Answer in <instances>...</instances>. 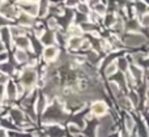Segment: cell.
Wrapping results in <instances>:
<instances>
[{
	"label": "cell",
	"instance_id": "9a60e30c",
	"mask_svg": "<svg viewBox=\"0 0 149 137\" xmlns=\"http://www.w3.org/2000/svg\"><path fill=\"white\" fill-rule=\"evenodd\" d=\"M10 31H12L13 35H17V34L22 33V30H21V29H18V28H12V29H10Z\"/></svg>",
	"mask_w": 149,
	"mask_h": 137
},
{
	"label": "cell",
	"instance_id": "ba28073f",
	"mask_svg": "<svg viewBox=\"0 0 149 137\" xmlns=\"http://www.w3.org/2000/svg\"><path fill=\"white\" fill-rule=\"evenodd\" d=\"M16 59L18 60V62H26V59H28V55H26V52L24 51H17L16 52Z\"/></svg>",
	"mask_w": 149,
	"mask_h": 137
},
{
	"label": "cell",
	"instance_id": "4fadbf2b",
	"mask_svg": "<svg viewBox=\"0 0 149 137\" xmlns=\"http://www.w3.org/2000/svg\"><path fill=\"white\" fill-rule=\"evenodd\" d=\"M126 123H127V129H128V131H131V129H132V127H134V123H132L131 118H127Z\"/></svg>",
	"mask_w": 149,
	"mask_h": 137
},
{
	"label": "cell",
	"instance_id": "ac0fdd59",
	"mask_svg": "<svg viewBox=\"0 0 149 137\" xmlns=\"http://www.w3.org/2000/svg\"><path fill=\"white\" fill-rule=\"evenodd\" d=\"M5 80H7V77H5L4 75H1V73H0V82H4Z\"/></svg>",
	"mask_w": 149,
	"mask_h": 137
},
{
	"label": "cell",
	"instance_id": "8992f818",
	"mask_svg": "<svg viewBox=\"0 0 149 137\" xmlns=\"http://www.w3.org/2000/svg\"><path fill=\"white\" fill-rule=\"evenodd\" d=\"M82 44V41L80 37H73V38L70 39V47L71 48H79Z\"/></svg>",
	"mask_w": 149,
	"mask_h": 137
},
{
	"label": "cell",
	"instance_id": "6da1fadb",
	"mask_svg": "<svg viewBox=\"0 0 149 137\" xmlns=\"http://www.w3.org/2000/svg\"><path fill=\"white\" fill-rule=\"evenodd\" d=\"M144 41H145V38L141 35H128L124 42L128 46H139V44L144 43Z\"/></svg>",
	"mask_w": 149,
	"mask_h": 137
},
{
	"label": "cell",
	"instance_id": "2e32d148",
	"mask_svg": "<svg viewBox=\"0 0 149 137\" xmlns=\"http://www.w3.org/2000/svg\"><path fill=\"white\" fill-rule=\"evenodd\" d=\"M120 102H122V106H124V107H130V102L127 101V99H120Z\"/></svg>",
	"mask_w": 149,
	"mask_h": 137
},
{
	"label": "cell",
	"instance_id": "e0dca14e",
	"mask_svg": "<svg viewBox=\"0 0 149 137\" xmlns=\"http://www.w3.org/2000/svg\"><path fill=\"white\" fill-rule=\"evenodd\" d=\"M49 25L51 26V28H55V26H56V22H55L54 20H51V21H49Z\"/></svg>",
	"mask_w": 149,
	"mask_h": 137
},
{
	"label": "cell",
	"instance_id": "8fae6325",
	"mask_svg": "<svg viewBox=\"0 0 149 137\" xmlns=\"http://www.w3.org/2000/svg\"><path fill=\"white\" fill-rule=\"evenodd\" d=\"M42 41H43V43H46V44H50L52 42V35L50 33H47L46 35L43 37V38H42Z\"/></svg>",
	"mask_w": 149,
	"mask_h": 137
},
{
	"label": "cell",
	"instance_id": "5b68a950",
	"mask_svg": "<svg viewBox=\"0 0 149 137\" xmlns=\"http://www.w3.org/2000/svg\"><path fill=\"white\" fill-rule=\"evenodd\" d=\"M56 48H54V47H47L46 50H45V59L46 60H51L52 57H55V55H56Z\"/></svg>",
	"mask_w": 149,
	"mask_h": 137
},
{
	"label": "cell",
	"instance_id": "30bf717a",
	"mask_svg": "<svg viewBox=\"0 0 149 137\" xmlns=\"http://www.w3.org/2000/svg\"><path fill=\"white\" fill-rule=\"evenodd\" d=\"M115 71H116V64H110L106 68V75L110 76V75H113V73H115Z\"/></svg>",
	"mask_w": 149,
	"mask_h": 137
},
{
	"label": "cell",
	"instance_id": "52a82bcc",
	"mask_svg": "<svg viewBox=\"0 0 149 137\" xmlns=\"http://www.w3.org/2000/svg\"><path fill=\"white\" fill-rule=\"evenodd\" d=\"M20 24H22V25H31L33 21H31V18L29 17L28 15H21L20 16Z\"/></svg>",
	"mask_w": 149,
	"mask_h": 137
},
{
	"label": "cell",
	"instance_id": "7c38bea8",
	"mask_svg": "<svg viewBox=\"0 0 149 137\" xmlns=\"http://www.w3.org/2000/svg\"><path fill=\"white\" fill-rule=\"evenodd\" d=\"M141 24H143L144 26H149V13H148V15H145V16H143Z\"/></svg>",
	"mask_w": 149,
	"mask_h": 137
},
{
	"label": "cell",
	"instance_id": "5bb4252c",
	"mask_svg": "<svg viewBox=\"0 0 149 137\" xmlns=\"http://www.w3.org/2000/svg\"><path fill=\"white\" fill-rule=\"evenodd\" d=\"M132 73H134L135 77H137V78H139L140 76H141V71L137 69V68H132Z\"/></svg>",
	"mask_w": 149,
	"mask_h": 137
},
{
	"label": "cell",
	"instance_id": "277c9868",
	"mask_svg": "<svg viewBox=\"0 0 149 137\" xmlns=\"http://www.w3.org/2000/svg\"><path fill=\"white\" fill-rule=\"evenodd\" d=\"M0 12L3 13V15H5L7 17H13L16 13V10L13 9L12 7H10L9 4H7V3H4V4H1V8H0Z\"/></svg>",
	"mask_w": 149,
	"mask_h": 137
},
{
	"label": "cell",
	"instance_id": "9c48e42d",
	"mask_svg": "<svg viewBox=\"0 0 149 137\" xmlns=\"http://www.w3.org/2000/svg\"><path fill=\"white\" fill-rule=\"evenodd\" d=\"M17 46H20V47H28L29 46V41L26 38H17Z\"/></svg>",
	"mask_w": 149,
	"mask_h": 137
},
{
	"label": "cell",
	"instance_id": "7a4b0ae2",
	"mask_svg": "<svg viewBox=\"0 0 149 137\" xmlns=\"http://www.w3.org/2000/svg\"><path fill=\"white\" fill-rule=\"evenodd\" d=\"M22 82L25 84V85H31V84L36 81V73H34V71L31 69H26L25 72H24L22 75Z\"/></svg>",
	"mask_w": 149,
	"mask_h": 137
},
{
	"label": "cell",
	"instance_id": "3957f363",
	"mask_svg": "<svg viewBox=\"0 0 149 137\" xmlns=\"http://www.w3.org/2000/svg\"><path fill=\"white\" fill-rule=\"evenodd\" d=\"M106 104L105 103H102V102H97V103H94L92 106V111H93V114H95V115H103L106 112Z\"/></svg>",
	"mask_w": 149,
	"mask_h": 137
}]
</instances>
